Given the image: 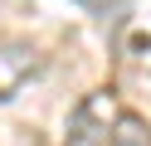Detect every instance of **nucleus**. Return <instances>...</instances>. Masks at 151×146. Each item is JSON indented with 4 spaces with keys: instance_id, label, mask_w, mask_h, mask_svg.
<instances>
[{
    "instance_id": "3",
    "label": "nucleus",
    "mask_w": 151,
    "mask_h": 146,
    "mask_svg": "<svg viewBox=\"0 0 151 146\" xmlns=\"http://www.w3.org/2000/svg\"><path fill=\"white\" fill-rule=\"evenodd\" d=\"M112 146H151V127L141 122V117L122 112V122H117V141H112Z\"/></svg>"
},
{
    "instance_id": "1",
    "label": "nucleus",
    "mask_w": 151,
    "mask_h": 146,
    "mask_svg": "<svg viewBox=\"0 0 151 146\" xmlns=\"http://www.w3.org/2000/svg\"><path fill=\"white\" fill-rule=\"evenodd\" d=\"M117 122H122V102L112 88H98L88 93L68 117V132H63V146H112L117 141Z\"/></svg>"
},
{
    "instance_id": "2",
    "label": "nucleus",
    "mask_w": 151,
    "mask_h": 146,
    "mask_svg": "<svg viewBox=\"0 0 151 146\" xmlns=\"http://www.w3.org/2000/svg\"><path fill=\"white\" fill-rule=\"evenodd\" d=\"M44 73V54L24 39H0V102L20 97V88L29 78Z\"/></svg>"
}]
</instances>
